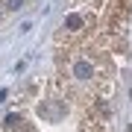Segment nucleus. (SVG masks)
Returning <instances> with one entry per match:
<instances>
[{"label": "nucleus", "instance_id": "1", "mask_svg": "<svg viewBox=\"0 0 132 132\" xmlns=\"http://www.w3.org/2000/svg\"><path fill=\"white\" fill-rule=\"evenodd\" d=\"M65 114H68L65 100L50 97V100H41V103H38V118H41L44 123H59L62 118H65Z\"/></svg>", "mask_w": 132, "mask_h": 132}, {"label": "nucleus", "instance_id": "2", "mask_svg": "<svg viewBox=\"0 0 132 132\" xmlns=\"http://www.w3.org/2000/svg\"><path fill=\"white\" fill-rule=\"evenodd\" d=\"M73 76L76 79H94V65H91L88 59H79L73 65Z\"/></svg>", "mask_w": 132, "mask_h": 132}, {"label": "nucleus", "instance_id": "3", "mask_svg": "<svg viewBox=\"0 0 132 132\" xmlns=\"http://www.w3.org/2000/svg\"><path fill=\"white\" fill-rule=\"evenodd\" d=\"M82 24H85L82 15H68V18H65V29H68V32H79Z\"/></svg>", "mask_w": 132, "mask_h": 132}, {"label": "nucleus", "instance_id": "4", "mask_svg": "<svg viewBox=\"0 0 132 132\" xmlns=\"http://www.w3.org/2000/svg\"><path fill=\"white\" fill-rule=\"evenodd\" d=\"M112 9H120V12H132V0H109Z\"/></svg>", "mask_w": 132, "mask_h": 132}, {"label": "nucleus", "instance_id": "5", "mask_svg": "<svg viewBox=\"0 0 132 132\" xmlns=\"http://www.w3.org/2000/svg\"><path fill=\"white\" fill-rule=\"evenodd\" d=\"M6 3H9V9L15 12V9H21V6H24V0H6Z\"/></svg>", "mask_w": 132, "mask_h": 132}, {"label": "nucleus", "instance_id": "6", "mask_svg": "<svg viewBox=\"0 0 132 132\" xmlns=\"http://www.w3.org/2000/svg\"><path fill=\"white\" fill-rule=\"evenodd\" d=\"M100 3H103V0H94V6H100Z\"/></svg>", "mask_w": 132, "mask_h": 132}, {"label": "nucleus", "instance_id": "7", "mask_svg": "<svg viewBox=\"0 0 132 132\" xmlns=\"http://www.w3.org/2000/svg\"><path fill=\"white\" fill-rule=\"evenodd\" d=\"M129 97H132V88H129Z\"/></svg>", "mask_w": 132, "mask_h": 132}, {"label": "nucleus", "instance_id": "8", "mask_svg": "<svg viewBox=\"0 0 132 132\" xmlns=\"http://www.w3.org/2000/svg\"><path fill=\"white\" fill-rule=\"evenodd\" d=\"M129 132H132V126H129Z\"/></svg>", "mask_w": 132, "mask_h": 132}]
</instances>
